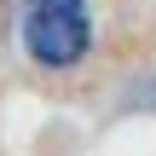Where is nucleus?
Segmentation results:
<instances>
[{
    "label": "nucleus",
    "mask_w": 156,
    "mask_h": 156,
    "mask_svg": "<svg viewBox=\"0 0 156 156\" xmlns=\"http://www.w3.org/2000/svg\"><path fill=\"white\" fill-rule=\"evenodd\" d=\"M23 46L46 69H69L93 46L87 0H23Z\"/></svg>",
    "instance_id": "obj_1"
}]
</instances>
